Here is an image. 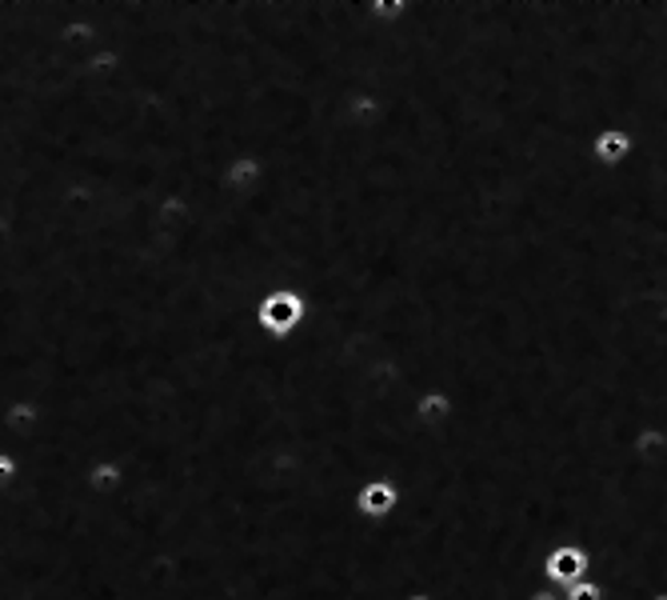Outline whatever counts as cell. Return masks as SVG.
I'll return each mask as SVG.
<instances>
[{
    "mask_svg": "<svg viewBox=\"0 0 667 600\" xmlns=\"http://www.w3.org/2000/svg\"><path fill=\"white\" fill-rule=\"evenodd\" d=\"M308 312H312V304L300 289H273L264 292L260 304H256V329H260L264 341L285 345L308 324Z\"/></svg>",
    "mask_w": 667,
    "mask_h": 600,
    "instance_id": "cell-1",
    "label": "cell"
},
{
    "mask_svg": "<svg viewBox=\"0 0 667 600\" xmlns=\"http://www.w3.org/2000/svg\"><path fill=\"white\" fill-rule=\"evenodd\" d=\"M400 504H404V489H400L392 477L364 480L360 489H356V497H352V509H356V516H360V521H368V524L392 521L396 512H400Z\"/></svg>",
    "mask_w": 667,
    "mask_h": 600,
    "instance_id": "cell-2",
    "label": "cell"
},
{
    "mask_svg": "<svg viewBox=\"0 0 667 600\" xmlns=\"http://www.w3.org/2000/svg\"><path fill=\"white\" fill-rule=\"evenodd\" d=\"M540 577H544V585H552V589H568L576 580L591 577V553L583 545H552L544 553Z\"/></svg>",
    "mask_w": 667,
    "mask_h": 600,
    "instance_id": "cell-3",
    "label": "cell"
},
{
    "mask_svg": "<svg viewBox=\"0 0 667 600\" xmlns=\"http://www.w3.org/2000/svg\"><path fill=\"white\" fill-rule=\"evenodd\" d=\"M264 160L252 153H232L229 160H224V168H220V189H224V197L232 200H248L260 192L264 185Z\"/></svg>",
    "mask_w": 667,
    "mask_h": 600,
    "instance_id": "cell-4",
    "label": "cell"
},
{
    "mask_svg": "<svg viewBox=\"0 0 667 600\" xmlns=\"http://www.w3.org/2000/svg\"><path fill=\"white\" fill-rule=\"evenodd\" d=\"M588 156L596 168L615 173V168H624L635 156V136L627 133L624 124H608V129H600V133L588 141Z\"/></svg>",
    "mask_w": 667,
    "mask_h": 600,
    "instance_id": "cell-5",
    "label": "cell"
},
{
    "mask_svg": "<svg viewBox=\"0 0 667 600\" xmlns=\"http://www.w3.org/2000/svg\"><path fill=\"white\" fill-rule=\"evenodd\" d=\"M412 421L424 429V433H440L456 421V400H452L448 389H420L416 400H412Z\"/></svg>",
    "mask_w": 667,
    "mask_h": 600,
    "instance_id": "cell-6",
    "label": "cell"
},
{
    "mask_svg": "<svg viewBox=\"0 0 667 600\" xmlns=\"http://www.w3.org/2000/svg\"><path fill=\"white\" fill-rule=\"evenodd\" d=\"M41 421H44V409L33 397H16L0 409V429H4V436H12V441H29V436L41 429Z\"/></svg>",
    "mask_w": 667,
    "mask_h": 600,
    "instance_id": "cell-7",
    "label": "cell"
},
{
    "mask_svg": "<svg viewBox=\"0 0 667 600\" xmlns=\"http://www.w3.org/2000/svg\"><path fill=\"white\" fill-rule=\"evenodd\" d=\"M85 485L97 497H121L124 485H129V468H124V460H116V456H100V460H92V465L85 468Z\"/></svg>",
    "mask_w": 667,
    "mask_h": 600,
    "instance_id": "cell-8",
    "label": "cell"
},
{
    "mask_svg": "<svg viewBox=\"0 0 667 600\" xmlns=\"http://www.w3.org/2000/svg\"><path fill=\"white\" fill-rule=\"evenodd\" d=\"M632 453L640 456L644 465H659V460H667V429L664 424H644V429L632 436Z\"/></svg>",
    "mask_w": 667,
    "mask_h": 600,
    "instance_id": "cell-9",
    "label": "cell"
},
{
    "mask_svg": "<svg viewBox=\"0 0 667 600\" xmlns=\"http://www.w3.org/2000/svg\"><path fill=\"white\" fill-rule=\"evenodd\" d=\"M364 12L376 29H396V24L408 21L412 12V0H364Z\"/></svg>",
    "mask_w": 667,
    "mask_h": 600,
    "instance_id": "cell-10",
    "label": "cell"
},
{
    "mask_svg": "<svg viewBox=\"0 0 667 600\" xmlns=\"http://www.w3.org/2000/svg\"><path fill=\"white\" fill-rule=\"evenodd\" d=\"M608 592H603V585L596 577H583L576 580V585H568V589H559V600H603Z\"/></svg>",
    "mask_w": 667,
    "mask_h": 600,
    "instance_id": "cell-11",
    "label": "cell"
},
{
    "mask_svg": "<svg viewBox=\"0 0 667 600\" xmlns=\"http://www.w3.org/2000/svg\"><path fill=\"white\" fill-rule=\"evenodd\" d=\"M16 480H21V456L12 453V448L0 445V492L12 489Z\"/></svg>",
    "mask_w": 667,
    "mask_h": 600,
    "instance_id": "cell-12",
    "label": "cell"
},
{
    "mask_svg": "<svg viewBox=\"0 0 667 600\" xmlns=\"http://www.w3.org/2000/svg\"><path fill=\"white\" fill-rule=\"evenodd\" d=\"M524 600H559V589H552V585H536Z\"/></svg>",
    "mask_w": 667,
    "mask_h": 600,
    "instance_id": "cell-13",
    "label": "cell"
},
{
    "mask_svg": "<svg viewBox=\"0 0 667 600\" xmlns=\"http://www.w3.org/2000/svg\"><path fill=\"white\" fill-rule=\"evenodd\" d=\"M400 600H440V597L432 589H412V592H404Z\"/></svg>",
    "mask_w": 667,
    "mask_h": 600,
    "instance_id": "cell-14",
    "label": "cell"
},
{
    "mask_svg": "<svg viewBox=\"0 0 667 600\" xmlns=\"http://www.w3.org/2000/svg\"><path fill=\"white\" fill-rule=\"evenodd\" d=\"M647 600H667V589H664V592H652Z\"/></svg>",
    "mask_w": 667,
    "mask_h": 600,
    "instance_id": "cell-15",
    "label": "cell"
}]
</instances>
